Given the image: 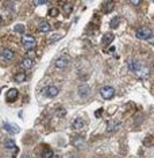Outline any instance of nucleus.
Returning a JSON list of instances; mask_svg holds the SVG:
<instances>
[{"label": "nucleus", "instance_id": "obj_13", "mask_svg": "<svg viewBox=\"0 0 154 158\" xmlns=\"http://www.w3.org/2000/svg\"><path fill=\"white\" fill-rule=\"evenodd\" d=\"M112 41H114V34H111V33L104 34L103 38H102V43H103V45H109Z\"/></svg>", "mask_w": 154, "mask_h": 158}, {"label": "nucleus", "instance_id": "obj_12", "mask_svg": "<svg viewBox=\"0 0 154 158\" xmlns=\"http://www.w3.org/2000/svg\"><path fill=\"white\" fill-rule=\"evenodd\" d=\"M118 128H120V123L116 122V120H109L108 123H107V130L108 131H116Z\"/></svg>", "mask_w": 154, "mask_h": 158}, {"label": "nucleus", "instance_id": "obj_22", "mask_svg": "<svg viewBox=\"0 0 154 158\" xmlns=\"http://www.w3.org/2000/svg\"><path fill=\"white\" fill-rule=\"evenodd\" d=\"M58 14H59V9L57 7H53V8L49 9V16L56 18V16H58Z\"/></svg>", "mask_w": 154, "mask_h": 158}, {"label": "nucleus", "instance_id": "obj_16", "mask_svg": "<svg viewBox=\"0 0 154 158\" xmlns=\"http://www.w3.org/2000/svg\"><path fill=\"white\" fill-rule=\"evenodd\" d=\"M89 92H91V89H89V87H88V85H81V87L78 88V93H80V96H83V97L88 96Z\"/></svg>", "mask_w": 154, "mask_h": 158}, {"label": "nucleus", "instance_id": "obj_19", "mask_svg": "<svg viewBox=\"0 0 154 158\" xmlns=\"http://www.w3.org/2000/svg\"><path fill=\"white\" fill-rule=\"evenodd\" d=\"M119 23H120V18L119 16H115V18H112V20L109 22V28H118V26H119Z\"/></svg>", "mask_w": 154, "mask_h": 158}, {"label": "nucleus", "instance_id": "obj_25", "mask_svg": "<svg viewBox=\"0 0 154 158\" xmlns=\"http://www.w3.org/2000/svg\"><path fill=\"white\" fill-rule=\"evenodd\" d=\"M56 115H57L58 118H64V116L66 115V110H64V108H58L57 111H56Z\"/></svg>", "mask_w": 154, "mask_h": 158}, {"label": "nucleus", "instance_id": "obj_27", "mask_svg": "<svg viewBox=\"0 0 154 158\" xmlns=\"http://www.w3.org/2000/svg\"><path fill=\"white\" fill-rule=\"evenodd\" d=\"M62 35H53L52 38H50V41H57V39H59Z\"/></svg>", "mask_w": 154, "mask_h": 158}, {"label": "nucleus", "instance_id": "obj_15", "mask_svg": "<svg viewBox=\"0 0 154 158\" xmlns=\"http://www.w3.org/2000/svg\"><path fill=\"white\" fill-rule=\"evenodd\" d=\"M33 64H34V61L31 58H24L23 61L20 62V66L24 68V69H31L33 68Z\"/></svg>", "mask_w": 154, "mask_h": 158}, {"label": "nucleus", "instance_id": "obj_3", "mask_svg": "<svg viewBox=\"0 0 154 158\" xmlns=\"http://www.w3.org/2000/svg\"><path fill=\"white\" fill-rule=\"evenodd\" d=\"M152 30L147 27H141L137 30V33H135V35H137L138 39H149L150 37H152Z\"/></svg>", "mask_w": 154, "mask_h": 158}, {"label": "nucleus", "instance_id": "obj_21", "mask_svg": "<svg viewBox=\"0 0 154 158\" xmlns=\"http://www.w3.org/2000/svg\"><path fill=\"white\" fill-rule=\"evenodd\" d=\"M42 158H53V151L50 150L49 147H46V149L42 151Z\"/></svg>", "mask_w": 154, "mask_h": 158}, {"label": "nucleus", "instance_id": "obj_26", "mask_svg": "<svg viewBox=\"0 0 154 158\" xmlns=\"http://www.w3.org/2000/svg\"><path fill=\"white\" fill-rule=\"evenodd\" d=\"M34 4L35 5H45V4H48V2H34Z\"/></svg>", "mask_w": 154, "mask_h": 158}, {"label": "nucleus", "instance_id": "obj_2", "mask_svg": "<svg viewBox=\"0 0 154 158\" xmlns=\"http://www.w3.org/2000/svg\"><path fill=\"white\" fill-rule=\"evenodd\" d=\"M22 43H23V46H24V49L26 50H33L34 47L37 46V42H35V39H34L33 37H30V35H24L23 38H22Z\"/></svg>", "mask_w": 154, "mask_h": 158}, {"label": "nucleus", "instance_id": "obj_10", "mask_svg": "<svg viewBox=\"0 0 154 158\" xmlns=\"http://www.w3.org/2000/svg\"><path fill=\"white\" fill-rule=\"evenodd\" d=\"M14 57H15V53L12 52V50H10V49H4L2 52V58L4 59V61H11Z\"/></svg>", "mask_w": 154, "mask_h": 158}, {"label": "nucleus", "instance_id": "obj_8", "mask_svg": "<svg viewBox=\"0 0 154 158\" xmlns=\"http://www.w3.org/2000/svg\"><path fill=\"white\" fill-rule=\"evenodd\" d=\"M3 126H4L5 131L7 132H11V134H16V132H19V127H18L16 124H11V123L8 122H4L3 123Z\"/></svg>", "mask_w": 154, "mask_h": 158}, {"label": "nucleus", "instance_id": "obj_30", "mask_svg": "<svg viewBox=\"0 0 154 158\" xmlns=\"http://www.w3.org/2000/svg\"><path fill=\"white\" fill-rule=\"evenodd\" d=\"M2 20H3V18H2V15H0V23H2Z\"/></svg>", "mask_w": 154, "mask_h": 158}, {"label": "nucleus", "instance_id": "obj_20", "mask_svg": "<svg viewBox=\"0 0 154 158\" xmlns=\"http://www.w3.org/2000/svg\"><path fill=\"white\" fill-rule=\"evenodd\" d=\"M73 139H74V141H73V145H74V146H77V147H80L81 145L84 143V138L80 137V135H78V137H74Z\"/></svg>", "mask_w": 154, "mask_h": 158}, {"label": "nucleus", "instance_id": "obj_14", "mask_svg": "<svg viewBox=\"0 0 154 158\" xmlns=\"http://www.w3.org/2000/svg\"><path fill=\"white\" fill-rule=\"evenodd\" d=\"M62 4H64V12H65V15L69 16V15L72 14V11H73V5H72V3H69V2H64Z\"/></svg>", "mask_w": 154, "mask_h": 158}, {"label": "nucleus", "instance_id": "obj_24", "mask_svg": "<svg viewBox=\"0 0 154 158\" xmlns=\"http://www.w3.org/2000/svg\"><path fill=\"white\" fill-rule=\"evenodd\" d=\"M14 31H15V33L23 34L24 33V26H23V24H15V26H14Z\"/></svg>", "mask_w": 154, "mask_h": 158}, {"label": "nucleus", "instance_id": "obj_29", "mask_svg": "<svg viewBox=\"0 0 154 158\" xmlns=\"http://www.w3.org/2000/svg\"><path fill=\"white\" fill-rule=\"evenodd\" d=\"M22 158H31L30 156H26V154H24V156H22Z\"/></svg>", "mask_w": 154, "mask_h": 158}, {"label": "nucleus", "instance_id": "obj_23", "mask_svg": "<svg viewBox=\"0 0 154 158\" xmlns=\"http://www.w3.org/2000/svg\"><path fill=\"white\" fill-rule=\"evenodd\" d=\"M4 146L7 147V149H14V147H16L15 146V141L14 139H5Z\"/></svg>", "mask_w": 154, "mask_h": 158}, {"label": "nucleus", "instance_id": "obj_4", "mask_svg": "<svg viewBox=\"0 0 154 158\" xmlns=\"http://www.w3.org/2000/svg\"><path fill=\"white\" fill-rule=\"evenodd\" d=\"M100 95L103 96V99L108 100L115 95V89L112 87H109V85H106V87H102V89H100Z\"/></svg>", "mask_w": 154, "mask_h": 158}, {"label": "nucleus", "instance_id": "obj_7", "mask_svg": "<svg viewBox=\"0 0 154 158\" xmlns=\"http://www.w3.org/2000/svg\"><path fill=\"white\" fill-rule=\"evenodd\" d=\"M84 126H85V122L81 118H76L72 122V128H73V130H83Z\"/></svg>", "mask_w": 154, "mask_h": 158}, {"label": "nucleus", "instance_id": "obj_18", "mask_svg": "<svg viewBox=\"0 0 154 158\" xmlns=\"http://www.w3.org/2000/svg\"><path fill=\"white\" fill-rule=\"evenodd\" d=\"M14 80L16 81V83H23V81L26 80V73H24V72H19V73H16L14 76Z\"/></svg>", "mask_w": 154, "mask_h": 158}, {"label": "nucleus", "instance_id": "obj_5", "mask_svg": "<svg viewBox=\"0 0 154 158\" xmlns=\"http://www.w3.org/2000/svg\"><path fill=\"white\" fill-rule=\"evenodd\" d=\"M69 64V58L66 56H61V57H58L57 59H56V62H54V65H56V68H58V69H64V68H66Z\"/></svg>", "mask_w": 154, "mask_h": 158}, {"label": "nucleus", "instance_id": "obj_9", "mask_svg": "<svg viewBox=\"0 0 154 158\" xmlns=\"http://www.w3.org/2000/svg\"><path fill=\"white\" fill-rule=\"evenodd\" d=\"M18 95H19V92H18V89H15V88H12V89H10L7 92V102L11 103V102H15V100L18 99Z\"/></svg>", "mask_w": 154, "mask_h": 158}, {"label": "nucleus", "instance_id": "obj_28", "mask_svg": "<svg viewBox=\"0 0 154 158\" xmlns=\"http://www.w3.org/2000/svg\"><path fill=\"white\" fill-rule=\"evenodd\" d=\"M130 4H133V5H139L141 2H130Z\"/></svg>", "mask_w": 154, "mask_h": 158}, {"label": "nucleus", "instance_id": "obj_11", "mask_svg": "<svg viewBox=\"0 0 154 158\" xmlns=\"http://www.w3.org/2000/svg\"><path fill=\"white\" fill-rule=\"evenodd\" d=\"M38 30L41 31V33H49V31L52 30V26L49 24V22L42 20V22H41V23L38 24Z\"/></svg>", "mask_w": 154, "mask_h": 158}, {"label": "nucleus", "instance_id": "obj_6", "mask_svg": "<svg viewBox=\"0 0 154 158\" xmlns=\"http://www.w3.org/2000/svg\"><path fill=\"white\" fill-rule=\"evenodd\" d=\"M43 93L48 97H54L58 95V88L56 87V85H49V87H46L45 89H43Z\"/></svg>", "mask_w": 154, "mask_h": 158}, {"label": "nucleus", "instance_id": "obj_17", "mask_svg": "<svg viewBox=\"0 0 154 158\" xmlns=\"http://www.w3.org/2000/svg\"><path fill=\"white\" fill-rule=\"evenodd\" d=\"M115 3L114 2H104V4H103V9H104L106 14H108V12L112 11V8H114Z\"/></svg>", "mask_w": 154, "mask_h": 158}, {"label": "nucleus", "instance_id": "obj_1", "mask_svg": "<svg viewBox=\"0 0 154 158\" xmlns=\"http://www.w3.org/2000/svg\"><path fill=\"white\" fill-rule=\"evenodd\" d=\"M127 68L130 72H133L137 76H139V77H145L147 73H149V70H147L145 66L141 64V62L135 61V59H128L127 61Z\"/></svg>", "mask_w": 154, "mask_h": 158}]
</instances>
